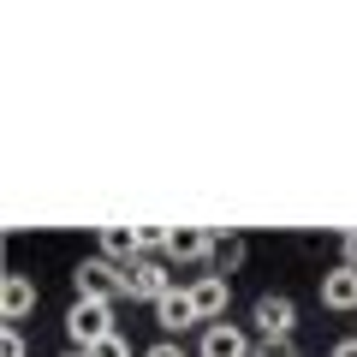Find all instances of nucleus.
Listing matches in <instances>:
<instances>
[{
    "instance_id": "f257e3e1",
    "label": "nucleus",
    "mask_w": 357,
    "mask_h": 357,
    "mask_svg": "<svg viewBox=\"0 0 357 357\" xmlns=\"http://www.w3.org/2000/svg\"><path fill=\"white\" fill-rule=\"evenodd\" d=\"M72 286H77V298H89V304H114V298L131 292V268L107 262V256H84V262L72 268Z\"/></svg>"
},
{
    "instance_id": "f03ea898",
    "label": "nucleus",
    "mask_w": 357,
    "mask_h": 357,
    "mask_svg": "<svg viewBox=\"0 0 357 357\" xmlns=\"http://www.w3.org/2000/svg\"><path fill=\"white\" fill-rule=\"evenodd\" d=\"M66 333H72V351H89L96 340L114 333V304H89V298H77V304L66 310Z\"/></svg>"
},
{
    "instance_id": "7ed1b4c3",
    "label": "nucleus",
    "mask_w": 357,
    "mask_h": 357,
    "mask_svg": "<svg viewBox=\"0 0 357 357\" xmlns=\"http://www.w3.org/2000/svg\"><path fill=\"white\" fill-rule=\"evenodd\" d=\"M250 321H256V333H262L268 345H286V340H292V328H298V304L286 292H262V298H256V310H250Z\"/></svg>"
},
{
    "instance_id": "20e7f679",
    "label": "nucleus",
    "mask_w": 357,
    "mask_h": 357,
    "mask_svg": "<svg viewBox=\"0 0 357 357\" xmlns=\"http://www.w3.org/2000/svg\"><path fill=\"white\" fill-rule=\"evenodd\" d=\"M167 292H178V274H173V268H161L155 256L131 262V298H149V304H161Z\"/></svg>"
},
{
    "instance_id": "39448f33",
    "label": "nucleus",
    "mask_w": 357,
    "mask_h": 357,
    "mask_svg": "<svg viewBox=\"0 0 357 357\" xmlns=\"http://www.w3.org/2000/svg\"><path fill=\"white\" fill-rule=\"evenodd\" d=\"M215 250H220V232H208V227H173V244H167L173 262H208Z\"/></svg>"
},
{
    "instance_id": "423d86ee",
    "label": "nucleus",
    "mask_w": 357,
    "mask_h": 357,
    "mask_svg": "<svg viewBox=\"0 0 357 357\" xmlns=\"http://www.w3.org/2000/svg\"><path fill=\"white\" fill-rule=\"evenodd\" d=\"M227 298H232L227 274H197V280H191V304H197V316H203V321L227 316Z\"/></svg>"
},
{
    "instance_id": "0eeeda50",
    "label": "nucleus",
    "mask_w": 357,
    "mask_h": 357,
    "mask_svg": "<svg viewBox=\"0 0 357 357\" xmlns=\"http://www.w3.org/2000/svg\"><path fill=\"white\" fill-rule=\"evenodd\" d=\"M30 310H36V280L30 274H6V286H0V316H6V328H18Z\"/></svg>"
},
{
    "instance_id": "6e6552de",
    "label": "nucleus",
    "mask_w": 357,
    "mask_h": 357,
    "mask_svg": "<svg viewBox=\"0 0 357 357\" xmlns=\"http://www.w3.org/2000/svg\"><path fill=\"white\" fill-rule=\"evenodd\" d=\"M197 357H250V340H244V328H232V321H208Z\"/></svg>"
},
{
    "instance_id": "1a4fd4ad",
    "label": "nucleus",
    "mask_w": 357,
    "mask_h": 357,
    "mask_svg": "<svg viewBox=\"0 0 357 357\" xmlns=\"http://www.w3.org/2000/svg\"><path fill=\"white\" fill-rule=\"evenodd\" d=\"M321 304L328 310H357V268L351 262H340V268L321 274Z\"/></svg>"
},
{
    "instance_id": "9d476101",
    "label": "nucleus",
    "mask_w": 357,
    "mask_h": 357,
    "mask_svg": "<svg viewBox=\"0 0 357 357\" xmlns=\"http://www.w3.org/2000/svg\"><path fill=\"white\" fill-rule=\"evenodd\" d=\"M155 321H161L167 333H185L191 321H203V316H197V304H191V286H178V292H167L161 304H155Z\"/></svg>"
},
{
    "instance_id": "9b49d317",
    "label": "nucleus",
    "mask_w": 357,
    "mask_h": 357,
    "mask_svg": "<svg viewBox=\"0 0 357 357\" xmlns=\"http://www.w3.org/2000/svg\"><path fill=\"white\" fill-rule=\"evenodd\" d=\"M102 256H107V262H119V268L143 262V238H137V227H102Z\"/></svg>"
},
{
    "instance_id": "f8f14e48",
    "label": "nucleus",
    "mask_w": 357,
    "mask_h": 357,
    "mask_svg": "<svg viewBox=\"0 0 357 357\" xmlns=\"http://www.w3.org/2000/svg\"><path fill=\"white\" fill-rule=\"evenodd\" d=\"M244 256H250V244H244V238H220V250H215V274L244 268Z\"/></svg>"
},
{
    "instance_id": "ddd939ff",
    "label": "nucleus",
    "mask_w": 357,
    "mask_h": 357,
    "mask_svg": "<svg viewBox=\"0 0 357 357\" xmlns=\"http://www.w3.org/2000/svg\"><path fill=\"white\" fill-rule=\"evenodd\" d=\"M84 357H131V345L119 340V333H107V340H96V345H89Z\"/></svg>"
},
{
    "instance_id": "4468645a",
    "label": "nucleus",
    "mask_w": 357,
    "mask_h": 357,
    "mask_svg": "<svg viewBox=\"0 0 357 357\" xmlns=\"http://www.w3.org/2000/svg\"><path fill=\"white\" fill-rule=\"evenodd\" d=\"M0 357H24V333H18V328L0 333Z\"/></svg>"
},
{
    "instance_id": "2eb2a0df",
    "label": "nucleus",
    "mask_w": 357,
    "mask_h": 357,
    "mask_svg": "<svg viewBox=\"0 0 357 357\" xmlns=\"http://www.w3.org/2000/svg\"><path fill=\"white\" fill-rule=\"evenodd\" d=\"M143 357H185V345H178V340H161V345H149Z\"/></svg>"
},
{
    "instance_id": "dca6fc26",
    "label": "nucleus",
    "mask_w": 357,
    "mask_h": 357,
    "mask_svg": "<svg viewBox=\"0 0 357 357\" xmlns=\"http://www.w3.org/2000/svg\"><path fill=\"white\" fill-rule=\"evenodd\" d=\"M256 357H298V351H292V345H262Z\"/></svg>"
},
{
    "instance_id": "f3484780",
    "label": "nucleus",
    "mask_w": 357,
    "mask_h": 357,
    "mask_svg": "<svg viewBox=\"0 0 357 357\" xmlns=\"http://www.w3.org/2000/svg\"><path fill=\"white\" fill-rule=\"evenodd\" d=\"M340 250H345V262H351V268H357V232H351V238H345V244H340Z\"/></svg>"
},
{
    "instance_id": "a211bd4d",
    "label": "nucleus",
    "mask_w": 357,
    "mask_h": 357,
    "mask_svg": "<svg viewBox=\"0 0 357 357\" xmlns=\"http://www.w3.org/2000/svg\"><path fill=\"white\" fill-rule=\"evenodd\" d=\"M333 357H357V340H340V345H333Z\"/></svg>"
},
{
    "instance_id": "6ab92c4d",
    "label": "nucleus",
    "mask_w": 357,
    "mask_h": 357,
    "mask_svg": "<svg viewBox=\"0 0 357 357\" xmlns=\"http://www.w3.org/2000/svg\"><path fill=\"white\" fill-rule=\"evenodd\" d=\"M66 357H84V351H66Z\"/></svg>"
}]
</instances>
